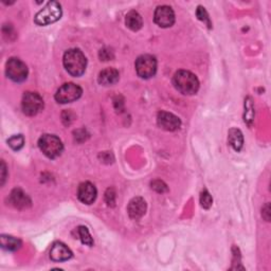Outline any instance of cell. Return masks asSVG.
Returning a JSON list of instances; mask_svg holds the SVG:
<instances>
[{
    "mask_svg": "<svg viewBox=\"0 0 271 271\" xmlns=\"http://www.w3.org/2000/svg\"><path fill=\"white\" fill-rule=\"evenodd\" d=\"M10 202L13 207L22 210L31 207V199L22 189L14 188L10 195Z\"/></svg>",
    "mask_w": 271,
    "mask_h": 271,
    "instance_id": "14",
    "label": "cell"
},
{
    "mask_svg": "<svg viewBox=\"0 0 271 271\" xmlns=\"http://www.w3.org/2000/svg\"><path fill=\"white\" fill-rule=\"evenodd\" d=\"M158 125L167 131H175L180 128L181 121L180 119L171 113L160 112L157 116Z\"/></svg>",
    "mask_w": 271,
    "mask_h": 271,
    "instance_id": "10",
    "label": "cell"
},
{
    "mask_svg": "<svg viewBox=\"0 0 271 271\" xmlns=\"http://www.w3.org/2000/svg\"><path fill=\"white\" fill-rule=\"evenodd\" d=\"M0 173H2V176H0V184L4 185L7 179V166L5 164V161H2V168H0Z\"/></svg>",
    "mask_w": 271,
    "mask_h": 271,
    "instance_id": "27",
    "label": "cell"
},
{
    "mask_svg": "<svg viewBox=\"0 0 271 271\" xmlns=\"http://www.w3.org/2000/svg\"><path fill=\"white\" fill-rule=\"evenodd\" d=\"M97 188L91 182L80 183L77 189V197L79 201H82L85 205H91L97 198Z\"/></svg>",
    "mask_w": 271,
    "mask_h": 271,
    "instance_id": "11",
    "label": "cell"
},
{
    "mask_svg": "<svg viewBox=\"0 0 271 271\" xmlns=\"http://www.w3.org/2000/svg\"><path fill=\"white\" fill-rule=\"evenodd\" d=\"M146 209V201L142 197H134L128 203L127 212L131 220L138 221L145 214Z\"/></svg>",
    "mask_w": 271,
    "mask_h": 271,
    "instance_id": "13",
    "label": "cell"
},
{
    "mask_svg": "<svg viewBox=\"0 0 271 271\" xmlns=\"http://www.w3.org/2000/svg\"><path fill=\"white\" fill-rule=\"evenodd\" d=\"M116 191L115 188L110 187L107 188V191L105 192V201L107 203L108 207H115L116 205Z\"/></svg>",
    "mask_w": 271,
    "mask_h": 271,
    "instance_id": "24",
    "label": "cell"
},
{
    "mask_svg": "<svg viewBox=\"0 0 271 271\" xmlns=\"http://www.w3.org/2000/svg\"><path fill=\"white\" fill-rule=\"evenodd\" d=\"M77 233H78V236L80 238V240H82L83 243H85V245L87 246H92L93 245V239L88 231V229L84 226H80L77 228Z\"/></svg>",
    "mask_w": 271,
    "mask_h": 271,
    "instance_id": "20",
    "label": "cell"
},
{
    "mask_svg": "<svg viewBox=\"0 0 271 271\" xmlns=\"http://www.w3.org/2000/svg\"><path fill=\"white\" fill-rule=\"evenodd\" d=\"M262 216L266 222H270V205L267 202L262 209Z\"/></svg>",
    "mask_w": 271,
    "mask_h": 271,
    "instance_id": "28",
    "label": "cell"
},
{
    "mask_svg": "<svg viewBox=\"0 0 271 271\" xmlns=\"http://www.w3.org/2000/svg\"><path fill=\"white\" fill-rule=\"evenodd\" d=\"M62 17V7L58 2H49L46 7L35 15L34 21L38 25H48L57 22Z\"/></svg>",
    "mask_w": 271,
    "mask_h": 271,
    "instance_id": "4",
    "label": "cell"
},
{
    "mask_svg": "<svg viewBox=\"0 0 271 271\" xmlns=\"http://www.w3.org/2000/svg\"><path fill=\"white\" fill-rule=\"evenodd\" d=\"M125 24L128 29L136 32V31H139L142 28L143 20L138 12L130 11L127 13V15L125 17Z\"/></svg>",
    "mask_w": 271,
    "mask_h": 271,
    "instance_id": "16",
    "label": "cell"
},
{
    "mask_svg": "<svg viewBox=\"0 0 271 271\" xmlns=\"http://www.w3.org/2000/svg\"><path fill=\"white\" fill-rule=\"evenodd\" d=\"M196 15H197V17H198L199 20H201L203 23H206V24H207V26H208L209 29L212 28V23H211L210 17H209L208 13H207V11H206L205 8L201 7V6H199V7L197 8V11H196Z\"/></svg>",
    "mask_w": 271,
    "mask_h": 271,
    "instance_id": "23",
    "label": "cell"
},
{
    "mask_svg": "<svg viewBox=\"0 0 271 271\" xmlns=\"http://www.w3.org/2000/svg\"><path fill=\"white\" fill-rule=\"evenodd\" d=\"M21 108L24 115L26 116H36L44 108V100L36 92L26 91L24 92L22 101H21Z\"/></svg>",
    "mask_w": 271,
    "mask_h": 271,
    "instance_id": "5",
    "label": "cell"
},
{
    "mask_svg": "<svg viewBox=\"0 0 271 271\" xmlns=\"http://www.w3.org/2000/svg\"><path fill=\"white\" fill-rule=\"evenodd\" d=\"M119 78L120 74L117 69H115V68H106V69L100 72L98 80L103 86H112L119 82Z\"/></svg>",
    "mask_w": 271,
    "mask_h": 271,
    "instance_id": "15",
    "label": "cell"
},
{
    "mask_svg": "<svg viewBox=\"0 0 271 271\" xmlns=\"http://www.w3.org/2000/svg\"><path fill=\"white\" fill-rule=\"evenodd\" d=\"M0 242H2V248L7 251H16L21 247V240L10 235H2Z\"/></svg>",
    "mask_w": 271,
    "mask_h": 271,
    "instance_id": "18",
    "label": "cell"
},
{
    "mask_svg": "<svg viewBox=\"0 0 271 271\" xmlns=\"http://www.w3.org/2000/svg\"><path fill=\"white\" fill-rule=\"evenodd\" d=\"M152 185V188L155 189L156 192L158 193H165L168 191V186L167 184L164 182V181H161V180H155L151 183Z\"/></svg>",
    "mask_w": 271,
    "mask_h": 271,
    "instance_id": "25",
    "label": "cell"
},
{
    "mask_svg": "<svg viewBox=\"0 0 271 271\" xmlns=\"http://www.w3.org/2000/svg\"><path fill=\"white\" fill-rule=\"evenodd\" d=\"M8 144L9 146L12 148V150L14 151H19L23 147L24 145V138L22 137L21 134H16V136H13L9 140H8Z\"/></svg>",
    "mask_w": 271,
    "mask_h": 271,
    "instance_id": "21",
    "label": "cell"
},
{
    "mask_svg": "<svg viewBox=\"0 0 271 271\" xmlns=\"http://www.w3.org/2000/svg\"><path fill=\"white\" fill-rule=\"evenodd\" d=\"M213 203V198L211 194L207 191V189H203V191L200 193V205L203 209H210L212 207Z\"/></svg>",
    "mask_w": 271,
    "mask_h": 271,
    "instance_id": "22",
    "label": "cell"
},
{
    "mask_svg": "<svg viewBox=\"0 0 271 271\" xmlns=\"http://www.w3.org/2000/svg\"><path fill=\"white\" fill-rule=\"evenodd\" d=\"M154 19L161 28H170L175 22V13L169 6H160L155 11Z\"/></svg>",
    "mask_w": 271,
    "mask_h": 271,
    "instance_id": "9",
    "label": "cell"
},
{
    "mask_svg": "<svg viewBox=\"0 0 271 271\" xmlns=\"http://www.w3.org/2000/svg\"><path fill=\"white\" fill-rule=\"evenodd\" d=\"M254 116H255V112H254L253 102H252V99L248 97L245 100V114H243V121H245V123L248 126H252L253 121H254Z\"/></svg>",
    "mask_w": 271,
    "mask_h": 271,
    "instance_id": "19",
    "label": "cell"
},
{
    "mask_svg": "<svg viewBox=\"0 0 271 271\" xmlns=\"http://www.w3.org/2000/svg\"><path fill=\"white\" fill-rule=\"evenodd\" d=\"M136 71L141 78H151L156 74L157 61L156 58L150 54H144L136 61Z\"/></svg>",
    "mask_w": 271,
    "mask_h": 271,
    "instance_id": "7",
    "label": "cell"
},
{
    "mask_svg": "<svg viewBox=\"0 0 271 271\" xmlns=\"http://www.w3.org/2000/svg\"><path fill=\"white\" fill-rule=\"evenodd\" d=\"M100 59L101 61H111L114 59V52L111 49H102L100 51Z\"/></svg>",
    "mask_w": 271,
    "mask_h": 271,
    "instance_id": "26",
    "label": "cell"
},
{
    "mask_svg": "<svg viewBox=\"0 0 271 271\" xmlns=\"http://www.w3.org/2000/svg\"><path fill=\"white\" fill-rule=\"evenodd\" d=\"M175 88L185 96H192L199 89V80L195 74L186 70H179L173 77Z\"/></svg>",
    "mask_w": 271,
    "mask_h": 271,
    "instance_id": "2",
    "label": "cell"
},
{
    "mask_svg": "<svg viewBox=\"0 0 271 271\" xmlns=\"http://www.w3.org/2000/svg\"><path fill=\"white\" fill-rule=\"evenodd\" d=\"M63 63L67 72L75 77L83 75L86 70L87 60L84 53L79 49H70L66 51Z\"/></svg>",
    "mask_w": 271,
    "mask_h": 271,
    "instance_id": "1",
    "label": "cell"
},
{
    "mask_svg": "<svg viewBox=\"0 0 271 271\" xmlns=\"http://www.w3.org/2000/svg\"><path fill=\"white\" fill-rule=\"evenodd\" d=\"M72 257L71 250L61 241L54 242L50 250V259L54 262H65Z\"/></svg>",
    "mask_w": 271,
    "mask_h": 271,
    "instance_id": "12",
    "label": "cell"
},
{
    "mask_svg": "<svg viewBox=\"0 0 271 271\" xmlns=\"http://www.w3.org/2000/svg\"><path fill=\"white\" fill-rule=\"evenodd\" d=\"M83 89L73 83L64 84L56 93V100L58 103L67 104L78 100L82 96Z\"/></svg>",
    "mask_w": 271,
    "mask_h": 271,
    "instance_id": "8",
    "label": "cell"
},
{
    "mask_svg": "<svg viewBox=\"0 0 271 271\" xmlns=\"http://www.w3.org/2000/svg\"><path fill=\"white\" fill-rule=\"evenodd\" d=\"M6 73L13 82L21 83L28 77V67L21 60L12 58L7 62Z\"/></svg>",
    "mask_w": 271,
    "mask_h": 271,
    "instance_id": "6",
    "label": "cell"
},
{
    "mask_svg": "<svg viewBox=\"0 0 271 271\" xmlns=\"http://www.w3.org/2000/svg\"><path fill=\"white\" fill-rule=\"evenodd\" d=\"M228 141L234 151L239 152L243 145V137L241 131L237 128L230 129L228 133Z\"/></svg>",
    "mask_w": 271,
    "mask_h": 271,
    "instance_id": "17",
    "label": "cell"
},
{
    "mask_svg": "<svg viewBox=\"0 0 271 271\" xmlns=\"http://www.w3.org/2000/svg\"><path fill=\"white\" fill-rule=\"evenodd\" d=\"M40 151L50 159H56L62 155L64 145L61 139L54 134H44L38 140Z\"/></svg>",
    "mask_w": 271,
    "mask_h": 271,
    "instance_id": "3",
    "label": "cell"
}]
</instances>
